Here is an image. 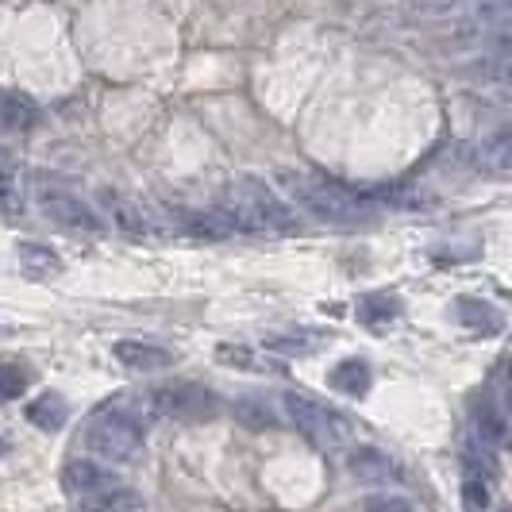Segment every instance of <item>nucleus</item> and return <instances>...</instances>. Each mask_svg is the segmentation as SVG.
I'll return each mask as SVG.
<instances>
[{
	"label": "nucleus",
	"instance_id": "obj_23",
	"mask_svg": "<svg viewBox=\"0 0 512 512\" xmlns=\"http://www.w3.org/2000/svg\"><path fill=\"white\" fill-rule=\"evenodd\" d=\"M266 347L274 355H316L324 347V339L308 332H278V335H266Z\"/></svg>",
	"mask_w": 512,
	"mask_h": 512
},
{
	"label": "nucleus",
	"instance_id": "obj_6",
	"mask_svg": "<svg viewBox=\"0 0 512 512\" xmlns=\"http://www.w3.org/2000/svg\"><path fill=\"white\" fill-rule=\"evenodd\" d=\"M285 412L289 420L297 424V432L316 447V451H332L343 439L351 436V424L343 412H332L328 405L312 401V397H301V393H285Z\"/></svg>",
	"mask_w": 512,
	"mask_h": 512
},
{
	"label": "nucleus",
	"instance_id": "obj_12",
	"mask_svg": "<svg viewBox=\"0 0 512 512\" xmlns=\"http://www.w3.org/2000/svg\"><path fill=\"white\" fill-rule=\"evenodd\" d=\"M24 416L31 428H39V432L54 436V432H62L66 420H70V401H66L62 393H54V389H43V393H35V397L27 401Z\"/></svg>",
	"mask_w": 512,
	"mask_h": 512
},
{
	"label": "nucleus",
	"instance_id": "obj_16",
	"mask_svg": "<svg viewBox=\"0 0 512 512\" xmlns=\"http://www.w3.org/2000/svg\"><path fill=\"white\" fill-rule=\"evenodd\" d=\"M328 385H332L335 393H343V397H366L370 385H374V370H370L366 359H343L332 366Z\"/></svg>",
	"mask_w": 512,
	"mask_h": 512
},
{
	"label": "nucleus",
	"instance_id": "obj_25",
	"mask_svg": "<svg viewBox=\"0 0 512 512\" xmlns=\"http://www.w3.org/2000/svg\"><path fill=\"white\" fill-rule=\"evenodd\" d=\"M474 436H478L474 443H482V447H489V451H493V447L505 439V424L497 420V412H493V409L478 405V409H474Z\"/></svg>",
	"mask_w": 512,
	"mask_h": 512
},
{
	"label": "nucleus",
	"instance_id": "obj_14",
	"mask_svg": "<svg viewBox=\"0 0 512 512\" xmlns=\"http://www.w3.org/2000/svg\"><path fill=\"white\" fill-rule=\"evenodd\" d=\"M112 355H116L120 366H128L135 374H158V370H170V366H174V355H170V351L151 347V343H135V339L116 343Z\"/></svg>",
	"mask_w": 512,
	"mask_h": 512
},
{
	"label": "nucleus",
	"instance_id": "obj_26",
	"mask_svg": "<svg viewBox=\"0 0 512 512\" xmlns=\"http://www.w3.org/2000/svg\"><path fill=\"white\" fill-rule=\"evenodd\" d=\"M216 355H220V362H224V366H235V370H270V366L255 362L258 359L255 351H247V347H235V343H224Z\"/></svg>",
	"mask_w": 512,
	"mask_h": 512
},
{
	"label": "nucleus",
	"instance_id": "obj_31",
	"mask_svg": "<svg viewBox=\"0 0 512 512\" xmlns=\"http://www.w3.org/2000/svg\"><path fill=\"white\" fill-rule=\"evenodd\" d=\"M4 451H8V443H4V439H0V459H4Z\"/></svg>",
	"mask_w": 512,
	"mask_h": 512
},
{
	"label": "nucleus",
	"instance_id": "obj_28",
	"mask_svg": "<svg viewBox=\"0 0 512 512\" xmlns=\"http://www.w3.org/2000/svg\"><path fill=\"white\" fill-rule=\"evenodd\" d=\"M366 512H416V509H412L405 497H370Z\"/></svg>",
	"mask_w": 512,
	"mask_h": 512
},
{
	"label": "nucleus",
	"instance_id": "obj_10",
	"mask_svg": "<svg viewBox=\"0 0 512 512\" xmlns=\"http://www.w3.org/2000/svg\"><path fill=\"white\" fill-rule=\"evenodd\" d=\"M462 497L474 512L489 509V497H493V462L489 455H482V443H474L466 455H462Z\"/></svg>",
	"mask_w": 512,
	"mask_h": 512
},
{
	"label": "nucleus",
	"instance_id": "obj_9",
	"mask_svg": "<svg viewBox=\"0 0 512 512\" xmlns=\"http://www.w3.org/2000/svg\"><path fill=\"white\" fill-rule=\"evenodd\" d=\"M120 486L116 482V474L112 470H104L101 462L93 459H74L62 466V489H66V497L81 505V501H89V497H97L104 489Z\"/></svg>",
	"mask_w": 512,
	"mask_h": 512
},
{
	"label": "nucleus",
	"instance_id": "obj_21",
	"mask_svg": "<svg viewBox=\"0 0 512 512\" xmlns=\"http://www.w3.org/2000/svg\"><path fill=\"white\" fill-rule=\"evenodd\" d=\"M139 509H143V501H139V493L128 486H112L77 505V512H139Z\"/></svg>",
	"mask_w": 512,
	"mask_h": 512
},
{
	"label": "nucleus",
	"instance_id": "obj_11",
	"mask_svg": "<svg viewBox=\"0 0 512 512\" xmlns=\"http://www.w3.org/2000/svg\"><path fill=\"white\" fill-rule=\"evenodd\" d=\"M347 474L362 486H389L401 478V466L397 459H389L382 447H355L347 455Z\"/></svg>",
	"mask_w": 512,
	"mask_h": 512
},
{
	"label": "nucleus",
	"instance_id": "obj_15",
	"mask_svg": "<svg viewBox=\"0 0 512 512\" xmlns=\"http://www.w3.org/2000/svg\"><path fill=\"white\" fill-rule=\"evenodd\" d=\"M455 320L474 335H497L505 328V316L482 297H459L455 301Z\"/></svg>",
	"mask_w": 512,
	"mask_h": 512
},
{
	"label": "nucleus",
	"instance_id": "obj_3",
	"mask_svg": "<svg viewBox=\"0 0 512 512\" xmlns=\"http://www.w3.org/2000/svg\"><path fill=\"white\" fill-rule=\"evenodd\" d=\"M143 412L158 420H181V424H205L220 412V397L201 382H166L143 393Z\"/></svg>",
	"mask_w": 512,
	"mask_h": 512
},
{
	"label": "nucleus",
	"instance_id": "obj_24",
	"mask_svg": "<svg viewBox=\"0 0 512 512\" xmlns=\"http://www.w3.org/2000/svg\"><path fill=\"white\" fill-rule=\"evenodd\" d=\"M235 420H239L243 428H251V432H266V428L278 424V420H274V409H270L262 397H239V401H235Z\"/></svg>",
	"mask_w": 512,
	"mask_h": 512
},
{
	"label": "nucleus",
	"instance_id": "obj_2",
	"mask_svg": "<svg viewBox=\"0 0 512 512\" xmlns=\"http://www.w3.org/2000/svg\"><path fill=\"white\" fill-rule=\"evenodd\" d=\"M224 216L235 231H255V235H297L301 216L282 197L258 178H243L231 185Z\"/></svg>",
	"mask_w": 512,
	"mask_h": 512
},
{
	"label": "nucleus",
	"instance_id": "obj_30",
	"mask_svg": "<svg viewBox=\"0 0 512 512\" xmlns=\"http://www.w3.org/2000/svg\"><path fill=\"white\" fill-rule=\"evenodd\" d=\"M505 401H509V412H512V366H509V382H505Z\"/></svg>",
	"mask_w": 512,
	"mask_h": 512
},
{
	"label": "nucleus",
	"instance_id": "obj_8",
	"mask_svg": "<svg viewBox=\"0 0 512 512\" xmlns=\"http://www.w3.org/2000/svg\"><path fill=\"white\" fill-rule=\"evenodd\" d=\"M101 201H104V208H108V216H112V224L124 231V235H131V239H147L154 231H162L158 208L147 205V201H139V197H131V193L108 189Z\"/></svg>",
	"mask_w": 512,
	"mask_h": 512
},
{
	"label": "nucleus",
	"instance_id": "obj_5",
	"mask_svg": "<svg viewBox=\"0 0 512 512\" xmlns=\"http://www.w3.org/2000/svg\"><path fill=\"white\" fill-rule=\"evenodd\" d=\"M85 443L97 459L128 466L143 455V424L131 412H97L85 432Z\"/></svg>",
	"mask_w": 512,
	"mask_h": 512
},
{
	"label": "nucleus",
	"instance_id": "obj_18",
	"mask_svg": "<svg viewBox=\"0 0 512 512\" xmlns=\"http://www.w3.org/2000/svg\"><path fill=\"white\" fill-rule=\"evenodd\" d=\"M478 162L493 178H512V128L493 131L482 143V151H478Z\"/></svg>",
	"mask_w": 512,
	"mask_h": 512
},
{
	"label": "nucleus",
	"instance_id": "obj_27",
	"mask_svg": "<svg viewBox=\"0 0 512 512\" xmlns=\"http://www.w3.org/2000/svg\"><path fill=\"white\" fill-rule=\"evenodd\" d=\"M478 16L489 24H512V0H478Z\"/></svg>",
	"mask_w": 512,
	"mask_h": 512
},
{
	"label": "nucleus",
	"instance_id": "obj_7",
	"mask_svg": "<svg viewBox=\"0 0 512 512\" xmlns=\"http://www.w3.org/2000/svg\"><path fill=\"white\" fill-rule=\"evenodd\" d=\"M158 220H162V235H189V239H228L235 231L224 212H197L185 205L158 208Z\"/></svg>",
	"mask_w": 512,
	"mask_h": 512
},
{
	"label": "nucleus",
	"instance_id": "obj_13",
	"mask_svg": "<svg viewBox=\"0 0 512 512\" xmlns=\"http://www.w3.org/2000/svg\"><path fill=\"white\" fill-rule=\"evenodd\" d=\"M39 124V104L27 93L0 89V135H24Z\"/></svg>",
	"mask_w": 512,
	"mask_h": 512
},
{
	"label": "nucleus",
	"instance_id": "obj_19",
	"mask_svg": "<svg viewBox=\"0 0 512 512\" xmlns=\"http://www.w3.org/2000/svg\"><path fill=\"white\" fill-rule=\"evenodd\" d=\"M20 270L27 282H47L62 270V258L43 243H20Z\"/></svg>",
	"mask_w": 512,
	"mask_h": 512
},
{
	"label": "nucleus",
	"instance_id": "obj_22",
	"mask_svg": "<svg viewBox=\"0 0 512 512\" xmlns=\"http://www.w3.org/2000/svg\"><path fill=\"white\" fill-rule=\"evenodd\" d=\"M24 212V181L12 162L0 158V216H20Z\"/></svg>",
	"mask_w": 512,
	"mask_h": 512
},
{
	"label": "nucleus",
	"instance_id": "obj_20",
	"mask_svg": "<svg viewBox=\"0 0 512 512\" xmlns=\"http://www.w3.org/2000/svg\"><path fill=\"white\" fill-rule=\"evenodd\" d=\"M355 316H359V324H366V328H385L389 320L401 316V301L393 293H366L359 305H355Z\"/></svg>",
	"mask_w": 512,
	"mask_h": 512
},
{
	"label": "nucleus",
	"instance_id": "obj_1",
	"mask_svg": "<svg viewBox=\"0 0 512 512\" xmlns=\"http://www.w3.org/2000/svg\"><path fill=\"white\" fill-rule=\"evenodd\" d=\"M278 189L293 205H301L305 212L328 220V224H362L370 220V201L339 185V181L324 178V174H312V170H278L274 174Z\"/></svg>",
	"mask_w": 512,
	"mask_h": 512
},
{
	"label": "nucleus",
	"instance_id": "obj_29",
	"mask_svg": "<svg viewBox=\"0 0 512 512\" xmlns=\"http://www.w3.org/2000/svg\"><path fill=\"white\" fill-rule=\"evenodd\" d=\"M459 0H416V8L420 12H447V8H455Z\"/></svg>",
	"mask_w": 512,
	"mask_h": 512
},
{
	"label": "nucleus",
	"instance_id": "obj_4",
	"mask_svg": "<svg viewBox=\"0 0 512 512\" xmlns=\"http://www.w3.org/2000/svg\"><path fill=\"white\" fill-rule=\"evenodd\" d=\"M35 205L39 212L51 220L58 231L74 235V239H101L104 220L101 212L89 205L85 197H77L70 185H58V181H39L35 185Z\"/></svg>",
	"mask_w": 512,
	"mask_h": 512
},
{
	"label": "nucleus",
	"instance_id": "obj_17",
	"mask_svg": "<svg viewBox=\"0 0 512 512\" xmlns=\"http://www.w3.org/2000/svg\"><path fill=\"white\" fill-rule=\"evenodd\" d=\"M31 385H35V366L31 362L16 359V355H4L0 359V405L24 397Z\"/></svg>",
	"mask_w": 512,
	"mask_h": 512
}]
</instances>
